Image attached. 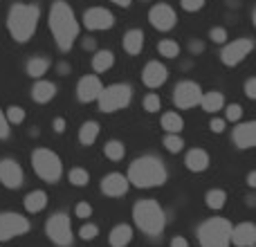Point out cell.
Segmentation results:
<instances>
[{
    "instance_id": "cell-3",
    "label": "cell",
    "mask_w": 256,
    "mask_h": 247,
    "mask_svg": "<svg viewBox=\"0 0 256 247\" xmlns=\"http://www.w3.org/2000/svg\"><path fill=\"white\" fill-rule=\"evenodd\" d=\"M38 16H40V9L36 4H22V2L14 4L7 16V27H9V34L14 36V40L27 43L36 32Z\"/></svg>"
},
{
    "instance_id": "cell-40",
    "label": "cell",
    "mask_w": 256,
    "mask_h": 247,
    "mask_svg": "<svg viewBox=\"0 0 256 247\" xmlns=\"http://www.w3.org/2000/svg\"><path fill=\"white\" fill-rule=\"evenodd\" d=\"M209 38H212L214 43H225L227 40V30H222V27H214V30L209 32Z\"/></svg>"
},
{
    "instance_id": "cell-16",
    "label": "cell",
    "mask_w": 256,
    "mask_h": 247,
    "mask_svg": "<svg viewBox=\"0 0 256 247\" xmlns=\"http://www.w3.org/2000/svg\"><path fill=\"white\" fill-rule=\"evenodd\" d=\"M102 90H104L102 79L94 76V74H88V76H84V79L79 81V86H76V97H79V102L88 104V102H94Z\"/></svg>"
},
{
    "instance_id": "cell-5",
    "label": "cell",
    "mask_w": 256,
    "mask_h": 247,
    "mask_svg": "<svg viewBox=\"0 0 256 247\" xmlns=\"http://www.w3.org/2000/svg\"><path fill=\"white\" fill-rule=\"evenodd\" d=\"M232 222L227 218H209L198 227L200 247H230L232 240Z\"/></svg>"
},
{
    "instance_id": "cell-34",
    "label": "cell",
    "mask_w": 256,
    "mask_h": 247,
    "mask_svg": "<svg viewBox=\"0 0 256 247\" xmlns=\"http://www.w3.org/2000/svg\"><path fill=\"white\" fill-rule=\"evenodd\" d=\"M68 178H70V184H74V186H86L90 182V176L86 168H72Z\"/></svg>"
},
{
    "instance_id": "cell-15",
    "label": "cell",
    "mask_w": 256,
    "mask_h": 247,
    "mask_svg": "<svg viewBox=\"0 0 256 247\" xmlns=\"http://www.w3.org/2000/svg\"><path fill=\"white\" fill-rule=\"evenodd\" d=\"M166 79L168 70L160 61H148L142 70V81H144L146 88H160L162 84H166Z\"/></svg>"
},
{
    "instance_id": "cell-29",
    "label": "cell",
    "mask_w": 256,
    "mask_h": 247,
    "mask_svg": "<svg viewBox=\"0 0 256 247\" xmlns=\"http://www.w3.org/2000/svg\"><path fill=\"white\" fill-rule=\"evenodd\" d=\"M104 153H106L108 160L120 162V160L126 155V148H124V144H122L120 140H110V142H106V146H104Z\"/></svg>"
},
{
    "instance_id": "cell-9",
    "label": "cell",
    "mask_w": 256,
    "mask_h": 247,
    "mask_svg": "<svg viewBox=\"0 0 256 247\" xmlns=\"http://www.w3.org/2000/svg\"><path fill=\"white\" fill-rule=\"evenodd\" d=\"M30 232V220L22 214L4 212L0 214V240H12Z\"/></svg>"
},
{
    "instance_id": "cell-32",
    "label": "cell",
    "mask_w": 256,
    "mask_h": 247,
    "mask_svg": "<svg viewBox=\"0 0 256 247\" xmlns=\"http://www.w3.org/2000/svg\"><path fill=\"white\" fill-rule=\"evenodd\" d=\"M158 52H160V56L176 58L178 54H180V45H178L176 40H168V38H164V40H160V45H158Z\"/></svg>"
},
{
    "instance_id": "cell-49",
    "label": "cell",
    "mask_w": 256,
    "mask_h": 247,
    "mask_svg": "<svg viewBox=\"0 0 256 247\" xmlns=\"http://www.w3.org/2000/svg\"><path fill=\"white\" fill-rule=\"evenodd\" d=\"M191 50H194V52H202V43L194 40V43H191Z\"/></svg>"
},
{
    "instance_id": "cell-1",
    "label": "cell",
    "mask_w": 256,
    "mask_h": 247,
    "mask_svg": "<svg viewBox=\"0 0 256 247\" xmlns=\"http://www.w3.org/2000/svg\"><path fill=\"white\" fill-rule=\"evenodd\" d=\"M50 30H52V36L56 40L58 50L68 52L74 45L76 36H79V22H76L74 12L70 9L68 2L56 0L52 4V9H50Z\"/></svg>"
},
{
    "instance_id": "cell-27",
    "label": "cell",
    "mask_w": 256,
    "mask_h": 247,
    "mask_svg": "<svg viewBox=\"0 0 256 247\" xmlns=\"http://www.w3.org/2000/svg\"><path fill=\"white\" fill-rule=\"evenodd\" d=\"M99 124L97 122H86L84 126H81V130H79V142L84 146H90V144H94V140L99 137Z\"/></svg>"
},
{
    "instance_id": "cell-31",
    "label": "cell",
    "mask_w": 256,
    "mask_h": 247,
    "mask_svg": "<svg viewBox=\"0 0 256 247\" xmlns=\"http://www.w3.org/2000/svg\"><path fill=\"white\" fill-rule=\"evenodd\" d=\"M182 117L178 115V112H166V115H162V128L166 132H180L182 130Z\"/></svg>"
},
{
    "instance_id": "cell-28",
    "label": "cell",
    "mask_w": 256,
    "mask_h": 247,
    "mask_svg": "<svg viewBox=\"0 0 256 247\" xmlns=\"http://www.w3.org/2000/svg\"><path fill=\"white\" fill-rule=\"evenodd\" d=\"M48 70H50V61L45 56H34L27 63V74H30L32 79H40Z\"/></svg>"
},
{
    "instance_id": "cell-46",
    "label": "cell",
    "mask_w": 256,
    "mask_h": 247,
    "mask_svg": "<svg viewBox=\"0 0 256 247\" xmlns=\"http://www.w3.org/2000/svg\"><path fill=\"white\" fill-rule=\"evenodd\" d=\"M171 247H189V240H186L184 236H173Z\"/></svg>"
},
{
    "instance_id": "cell-2",
    "label": "cell",
    "mask_w": 256,
    "mask_h": 247,
    "mask_svg": "<svg viewBox=\"0 0 256 247\" xmlns=\"http://www.w3.org/2000/svg\"><path fill=\"white\" fill-rule=\"evenodd\" d=\"M166 182V166L155 155L137 158L128 168V184H135L137 189H153Z\"/></svg>"
},
{
    "instance_id": "cell-11",
    "label": "cell",
    "mask_w": 256,
    "mask_h": 247,
    "mask_svg": "<svg viewBox=\"0 0 256 247\" xmlns=\"http://www.w3.org/2000/svg\"><path fill=\"white\" fill-rule=\"evenodd\" d=\"M200 97H202V92H200V86L196 84V81H180V84L176 86V90H173V102H176L178 108H194L200 104Z\"/></svg>"
},
{
    "instance_id": "cell-7",
    "label": "cell",
    "mask_w": 256,
    "mask_h": 247,
    "mask_svg": "<svg viewBox=\"0 0 256 247\" xmlns=\"http://www.w3.org/2000/svg\"><path fill=\"white\" fill-rule=\"evenodd\" d=\"M132 99V88L126 84H115V86H108L99 92L97 104H99V110L102 112H117V110H124V108L130 104Z\"/></svg>"
},
{
    "instance_id": "cell-38",
    "label": "cell",
    "mask_w": 256,
    "mask_h": 247,
    "mask_svg": "<svg viewBox=\"0 0 256 247\" xmlns=\"http://www.w3.org/2000/svg\"><path fill=\"white\" fill-rule=\"evenodd\" d=\"M240 117H243V106L230 104V106H227V122H238Z\"/></svg>"
},
{
    "instance_id": "cell-44",
    "label": "cell",
    "mask_w": 256,
    "mask_h": 247,
    "mask_svg": "<svg viewBox=\"0 0 256 247\" xmlns=\"http://www.w3.org/2000/svg\"><path fill=\"white\" fill-rule=\"evenodd\" d=\"M209 128H212L214 132H222V130H225V120H212Z\"/></svg>"
},
{
    "instance_id": "cell-23",
    "label": "cell",
    "mask_w": 256,
    "mask_h": 247,
    "mask_svg": "<svg viewBox=\"0 0 256 247\" xmlns=\"http://www.w3.org/2000/svg\"><path fill=\"white\" fill-rule=\"evenodd\" d=\"M198 106H202V110H207V112H218V110L225 108V97H222V92L212 90V92H207V94L200 97Z\"/></svg>"
},
{
    "instance_id": "cell-26",
    "label": "cell",
    "mask_w": 256,
    "mask_h": 247,
    "mask_svg": "<svg viewBox=\"0 0 256 247\" xmlns=\"http://www.w3.org/2000/svg\"><path fill=\"white\" fill-rule=\"evenodd\" d=\"M115 66V54L110 50H99L92 56V70L94 72H106Z\"/></svg>"
},
{
    "instance_id": "cell-36",
    "label": "cell",
    "mask_w": 256,
    "mask_h": 247,
    "mask_svg": "<svg viewBox=\"0 0 256 247\" xmlns=\"http://www.w3.org/2000/svg\"><path fill=\"white\" fill-rule=\"evenodd\" d=\"M99 236V227L92 225V222H88V225H84L79 230V238L81 240H94Z\"/></svg>"
},
{
    "instance_id": "cell-37",
    "label": "cell",
    "mask_w": 256,
    "mask_h": 247,
    "mask_svg": "<svg viewBox=\"0 0 256 247\" xmlns=\"http://www.w3.org/2000/svg\"><path fill=\"white\" fill-rule=\"evenodd\" d=\"M160 108H162V102H160L158 94H153V92L146 94L144 97V110L146 112H158Z\"/></svg>"
},
{
    "instance_id": "cell-13",
    "label": "cell",
    "mask_w": 256,
    "mask_h": 247,
    "mask_svg": "<svg viewBox=\"0 0 256 247\" xmlns=\"http://www.w3.org/2000/svg\"><path fill=\"white\" fill-rule=\"evenodd\" d=\"M148 20H150V25H153L155 30L168 32V30H173V27H176L178 16H176V12H173V7H168V4H164V2H160V4H155V7L150 9Z\"/></svg>"
},
{
    "instance_id": "cell-14",
    "label": "cell",
    "mask_w": 256,
    "mask_h": 247,
    "mask_svg": "<svg viewBox=\"0 0 256 247\" xmlns=\"http://www.w3.org/2000/svg\"><path fill=\"white\" fill-rule=\"evenodd\" d=\"M22 178H25L22 176V168L16 160H12V158L0 160V182H2V186L18 189L22 184Z\"/></svg>"
},
{
    "instance_id": "cell-17",
    "label": "cell",
    "mask_w": 256,
    "mask_h": 247,
    "mask_svg": "<svg viewBox=\"0 0 256 247\" xmlns=\"http://www.w3.org/2000/svg\"><path fill=\"white\" fill-rule=\"evenodd\" d=\"M230 240H232V245H236V247H254L256 245V227L252 222H240V225L232 227Z\"/></svg>"
},
{
    "instance_id": "cell-8",
    "label": "cell",
    "mask_w": 256,
    "mask_h": 247,
    "mask_svg": "<svg viewBox=\"0 0 256 247\" xmlns=\"http://www.w3.org/2000/svg\"><path fill=\"white\" fill-rule=\"evenodd\" d=\"M50 240L58 247H70L74 236H72V225H70V216L66 212H56L48 218V225H45Z\"/></svg>"
},
{
    "instance_id": "cell-47",
    "label": "cell",
    "mask_w": 256,
    "mask_h": 247,
    "mask_svg": "<svg viewBox=\"0 0 256 247\" xmlns=\"http://www.w3.org/2000/svg\"><path fill=\"white\" fill-rule=\"evenodd\" d=\"M248 186H252V189L256 186V173H254V171L248 176Z\"/></svg>"
},
{
    "instance_id": "cell-24",
    "label": "cell",
    "mask_w": 256,
    "mask_h": 247,
    "mask_svg": "<svg viewBox=\"0 0 256 247\" xmlns=\"http://www.w3.org/2000/svg\"><path fill=\"white\" fill-rule=\"evenodd\" d=\"M144 48V32L142 30H128L124 34V50L128 54H140Z\"/></svg>"
},
{
    "instance_id": "cell-21",
    "label": "cell",
    "mask_w": 256,
    "mask_h": 247,
    "mask_svg": "<svg viewBox=\"0 0 256 247\" xmlns=\"http://www.w3.org/2000/svg\"><path fill=\"white\" fill-rule=\"evenodd\" d=\"M209 166V153L202 148H191L186 153V168L194 173H200V171H207Z\"/></svg>"
},
{
    "instance_id": "cell-41",
    "label": "cell",
    "mask_w": 256,
    "mask_h": 247,
    "mask_svg": "<svg viewBox=\"0 0 256 247\" xmlns=\"http://www.w3.org/2000/svg\"><path fill=\"white\" fill-rule=\"evenodd\" d=\"M74 214H76V218H90L92 216V207L88 202H79L74 207Z\"/></svg>"
},
{
    "instance_id": "cell-45",
    "label": "cell",
    "mask_w": 256,
    "mask_h": 247,
    "mask_svg": "<svg viewBox=\"0 0 256 247\" xmlns=\"http://www.w3.org/2000/svg\"><path fill=\"white\" fill-rule=\"evenodd\" d=\"M52 126H54V132H58V135H61V132H66V120H63V117H56Z\"/></svg>"
},
{
    "instance_id": "cell-12",
    "label": "cell",
    "mask_w": 256,
    "mask_h": 247,
    "mask_svg": "<svg viewBox=\"0 0 256 247\" xmlns=\"http://www.w3.org/2000/svg\"><path fill=\"white\" fill-rule=\"evenodd\" d=\"M84 25L92 32H104L115 25V16L106 7H92L84 14Z\"/></svg>"
},
{
    "instance_id": "cell-30",
    "label": "cell",
    "mask_w": 256,
    "mask_h": 247,
    "mask_svg": "<svg viewBox=\"0 0 256 247\" xmlns=\"http://www.w3.org/2000/svg\"><path fill=\"white\" fill-rule=\"evenodd\" d=\"M204 200H207V207L209 209H222L225 207V202H227V194L222 189H212V191H207V196H204Z\"/></svg>"
},
{
    "instance_id": "cell-19",
    "label": "cell",
    "mask_w": 256,
    "mask_h": 247,
    "mask_svg": "<svg viewBox=\"0 0 256 247\" xmlns=\"http://www.w3.org/2000/svg\"><path fill=\"white\" fill-rule=\"evenodd\" d=\"M234 144L238 146V148L248 150L252 148L256 144V124L254 122H245V124H238V126L234 128Z\"/></svg>"
},
{
    "instance_id": "cell-48",
    "label": "cell",
    "mask_w": 256,
    "mask_h": 247,
    "mask_svg": "<svg viewBox=\"0 0 256 247\" xmlns=\"http://www.w3.org/2000/svg\"><path fill=\"white\" fill-rule=\"evenodd\" d=\"M110 2L120 4V7H130V2H132V0H110Z\"/></svg>"
},
{
    "instance_id": "cell-39",
    "label": "cell",
    "mask_w": 256,
    "mask_h": 247,
    "mask_svg": "<svg viewBox=\"0 0 256 247\" xmlns=\"http://www.w3.org/2000/svg\"><path fill=\"white\" fill-rule=\"evenodd\" d=\"M204 2H207V0H180L184 12H200V9L204 7Z\"/></svg>"
},
{
    "instance_id": "cell-42",
    "label": "cell",
    "mask_w": 256,
    "mask_h": 247,
    "mask_svg": "<svg viewBox=\"0 0 256 247\" xmlns=\"http://www.w3.org/2000/svg\"><path fill=\"white\" fill-rule=\"evenodd\" d=\"M4 137H9V122L4 120V112L0 110V140H4Z\"/></svg>"
},
{
    "instance_id": "cell-20",
    "label": "cell",
    "mask_w": 256,
    "mask_h": 247,
    "mask_svg": "<svg viewBox=\"0 0 256 247\" xmlns=\"http://www.w3.org/2000/svg\"><path fill=\"white\" fill-rule=\"evenodd\" d=\"M54 94H56V86H54L52 81L38 79V81L34 84V88H32V99H34L36 104H48V102H52Z\"/></svg>"
},
{
    "instance_id": "cell-43",
    "label": "cell",
    "mask_w": 256,
    "mask_h": 247,
    "mask_svg": "<svg viewBox=\"0 0 256 247\" xmlns=\"http://www.w3.org/2000/svg\"><path fill=\"white\" fill-rule=\"evenodd\" d=\"M245 94H248L250 99H256V79H248V84H245Z\"/></svg>"
},
{
    "instance_id": "cell-33",
    "label": "cell",
    "mask_w": 256,
    "mask_h": 247,
    "mask_svg": "<svg viewBox=\"0 0 256 247\" xmlns=\"http://www.w3.org/2000/svg\"><path fill=\"white\" fill-rule=\"evenodd\" d=\"M182 146H184V142H182V137L178 135V132H166V135H164V148H166L168 153H180Z\"/></svg>"
},
{
    "instance_id": "cell-18",
    "label": "cell",
    "mask_w": 256,
    "mask_h": 247,
    "mask_svg": "<svg viewBox=\"0 0 256 247\" xmlns=\"http://www.w3.org/2000/svg\"><path fill=\"white\" fill-rule=\"evenodd\" d=\"M102 191L110 198H120L128 191V178L122 173H108L102 180Z\"/></svg>"
},
{
    "instance_id": "cell-25",
    "label": "cell",
    "mask_w": 256,
    "mask_h": 247,
    "mask_svg": "<svg viewBox=\"0 0 256 247\" xmlns=\"http://www.w3.org/2000/svg\"><path fill=\"white\" fill-rule=\"evenodd\" d=\"M48 207V194L45 191H32L25 198V209L30 214H40Z\"/></svg>"
},
{
    "instance_id": "cell-4",
    "label": "cell",
    "mask_w": 256,
    "mask_h": 247,
    "mask_svg": "<svg viewBox=\"0 0 256 247\" xmlns=\"http://www.w3.org/2000/svg\"><path fill=\"white\" fill-rule=\"evenodd\" d=\"M132 218L135 225L148 236H160L166 225V214L155 200H140L132 209Z\"/></svg>"
},
{
    "instance_id": "cell-22",
    "label": "cell",
    "mask_w": 256,
    "mask_h": 247,
    "mask_svg": "<svg viewBox=\"0 0 256 247\" xmlns=\"http://www.w3.org/2000/svg\"><path fill=\"white\" fill-rule=\"evenodd\" d=\"M132 240V230L130 225H117L110 230V236H108V243L110 247H126Z\"/></svg>"
},
{
    "instance_id": "cell-35",
    "label": "cell",
    "mask_w": 256,
    "mask_h": 247,
    "mask_svg": "<svg viewBox=\"0 0 256 247\" xmlns=\"http://www.w3.org/2000/svg\"><path fill=\"white\" fill-rule=\"evenodd\" d=\"M4 120L9 124H22L25 122V110H22L20 106H9L7 110H4Z\"/></svg>"
},
{
    "instance_id": "cell-10",
    "label": "cell",
    "mask_w": 256,
    "mask_h": 247,
    "mask_svg": "<svg viewBox=\"0 0 256 247\" xmlns=\"http://www.w3.org/2000/svg\"><path fill=\"white\" fill-rule=\"evenodd\" d=\"M254 50V40L252 38H238V40H232V43L225 45V50L220 52V61L225 66L234 68L238 63H243L245 58L250 56V52Z\"/></svg>"
},
{
    "instance_id": "cell-6",
    "label": "cell",
    "mask_w": 256,
    "mask_h": 247,
    "mask_svg": "<svg viewBox=\"0 0 256 247\" xmlns=\"http://www.w3.org/2000/svg\"><path fill=\"white\" fill-rule=\"evenodd\" d=\"M32 166H34L36 176L45 182H56L63 173V162L56 153L50 148H36L32 153Z\"/></svg>"
}]
</instances>
